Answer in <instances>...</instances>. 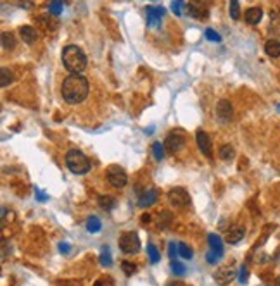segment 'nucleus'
Returning <instances> with one entry per match:
<instances>
[{"label": "nucleus", "mask_w": 280, "mask_h": 286, "mask_svg": "<svg viewBox=\"0 0 280 286\" xmlns=\"http://www.w3.org/2000/svg\"><path fill=\"white\" fill-rule=\"evenodd\" d=\"M66 166L73 174H87L90 171V161L83 152L76 149L67 150L66 153Z\"/></svg>", "instance_id": "7ed1b4c3"}, {"label": "nucleus", "mask_w": 280, "mask_h": 286, "mask_svg": "<svg viewBox=\"0 0 280 286\" xmlns=\"http://www.w3.org/2000/svg\"><path fill=\"white\" fill-rule=\"evenodd\" d=\"M216 116L221 119L223 122L230 121L233 118V107L232 104L227 100V98H220L216 104Z\"/></svg>", "instance_id": "1a4fd4ad"}, {"label": "nucleus", "mask_w": 280, "mask_h": 286, "mask_svg": "<svg viewBox=\"0 0 280 286\" xmlns=\"http://www.w3.org/2000/svg\"><path fill=\"white\" fill-rule=\"evenodd\" d=\"M275 286H280V276H279V278L275 279Z\"/></svg>", "instance_id": "c03bdc74"}, {"label": "nucleus", "mask_w": 280, "mask_h": 286, "mask_svg": "<svg viewBox=\"0 0 280 286\" xmlns=\"http://www.w3.org/2000/svg\"><path fill=\"white\" fill-rule=\"evenodd\" d=\"M147 254H149L150 264H158L159 260H161V255H159L158 248L154 247L152 243H149V245H147Z\"/></svg>", "instance_id": "a878e982"}, {"label": "nucleus", "mask_w": 280, "mask_h": 286, "mask_svg": "<svg viewBox=\"0 0 280 286\" xmlns=\"http://www.w3.org/2000/svg\"><path fill=\"white\" fill-rule=\"evenodd\" d=\"M19 35H21V38H23L24 44H28V45H33L36 42V38H38L36 28L30 26V24H24V26L19 28Z\"/></svg>", "instance_id": "4468645a"}, {"label": "nucleus", "mask_w": 280, "mask_h": 286, "mask_svg": "<svg viewBox=\"0 0 280 286\" xmlns=\"http://www.w3.org/2000/svg\"><path fill=\"white\" fill-rule=\"evenodd\" d=\"M270 17H272V23H270V33H272V35H280V14H279V11H272Z\"/></svg>", "instance_id": "412c9836"}, {"label": "nucleus", "mask_w": 280, "mask_h": 286, "mask_svg": "<svg viewBox=\"0 0 280 286\" xmlns=\"http://www.w3.org/2000/svg\"><path fill=\"white\" fill-rule=\"evenodd\" d=\"M147 12V24L149 26H158L161 23L163 16H165V9L163 7H154V5H149L146 9Z\"/></svg>", "instance_id": "9d476101"}, {"label": "nucleus", "mask_w": 280, "mask_h": 286, "mask_svg": "<svg viewBox=\"0 0 280 286\" xmlns=\"http://www.w3.org/2000/svg\"><path fill=\"white\" fill-rule=\"evenodd\" d=\"M187 143V133L183 130H173L168 133L165 140V149L171 153L180 152Z\"/></svg>", "instance_id": "20e7f679"}, {"label": "nucleus", "mask_w": 280, "mask_h": 286, "mask_svg": "<svg viewBox=\"0 0 280 286\" xmlns=\"http://www.w3.org/2000/svg\"><path fill=\"white\" fill-rule=\"evenodd\" d=\"M106 180L113 188H125L128 183V174L119 166H109L106 171Z\"/></svg>", "instance_id": "39448f33"}, {"label": "nucleus", "mask_w": 280, "mask_h": 286, "mask_svg": "<svg viewBox=\"0 0 280 286\" xmlns=\"http://www.w3.org/2000/svg\"><path fill=\"white\" fill-rule=\"evenodd\" d=\"M263 17V9L261 7H249L247 11L244 12V19L247 24H258Z\"/></svg>", "instance_id": "2eb2a0df"}, {"label": "nucleus", "mask_w": 280, "mask_h": 286, "mask_svg": "<svg viewBox=\"0 0 280 286\" xmlns=\"http://www.w3.org/2000/svg\"><path fill=\"white\" fill-rule=\"evenodd\" d=\"M171 221H173V217H171L170 212H161L159 214V219H158V227L159 229H166V227H170Z\"/></svg>", "instance_id": "393cba45"}, {"label": "nucleus", "mask_w": 280, "mask_h": 286, "mask_svg": "<svg viewBox=\"0 0 280 286\" xmlns=\"http://www.w3.org/2000/svg\"><path fill=\"white\" fill-rule=\"evenodd\" d=\"M206 259H208V262H209V264H216V260L220 259V255L214 254V252H209L208 257H206Z\"/></svg>", "instance_id": "e433bc0d"}, {"label": "nucleus", "mask_w": 280, "mask_h": 286, "mask_svg": "<svg viewBox=\"0 0 280 286\" xmlns=\"http://www.w3.org/2000/svg\"><path fill=\"white\" fill-rule=\"evenodd\" d=\"M63 2H59V0H55V2H50V14L52 16H59L61 12H63Z\"/></svg>", "instance_id": "473e14b6"}, {"label": "nucleus", "mask_w": 280, "mask_h": 286, "mask_svg": "<svg viewBox=\"0 0 280 286\" xmlns=\"http://www.w3.org/2000/svg\"><path fill=\"white\" fill-rule=\"evenodd\" d=\"M97 202H99L100 209H104V211H107V212H111L116 207V198L111 195H100Z\"/></svg>", "instance_id": "a211bd4d"}, {"label": "nucleus", "mask_w": 280, "mask_h": 286, "mask_svg": "<svg viewBox=\"0 0 280 286\" xmlns=\"http://www.w3.org/2000/svg\"><path fill=\"white\" fill-rule=\"evenodd\" d=\"M2 47H4L5 50H12V48L16 47V38H14L12 33H9V31L2 33Z\"/></svg>", "instance_id": "5701e85b"}, {"label": "nucleus", "mask_w": 280, "mask_h": 286, "mask_svg": "<svg viewBox=\"0 0 280 286\" xmlns=\"http://www.w3.org/2000/svg\"><path fill=\"white\" fill-rule=\"evenodd\" d=\"M94 286H116V285H115V279L111 278V276H100V278L95 281Z\"/></svg>", "instance_id": "2f4dec72"}, {"label": "nucleus", "mask_w": 280, "mask_h": 286, "mask_svg": "<svg viewBox=\"0 0 280 286\" xmlns=\"http://www.w3.org/2000/svg\"><path fill=\"white\" fill-rule=\"evenodd\" d=\"M264 52H266V55L268 57H272V59H277V57H280V42L277 38H270L266 44H264Z\"/></svg>", "instance_id": "dca6fc26"}, {"label": "nucleus", "mask_w": 280, "mask_h": 286, "mask_svg": "<svg viewBox=\"0 0 280 286\" xmlns=\"http://www.w3.org/2000/svg\"><path fill=\"white\" fill-rule=\"evenodd\" d=\"M196 141H198V147L202 153H206V155L211 153V138H209V135L206 133V131L198 130V133H196Z\"/></svg>", "instance_id": "f8f14e48"}, {"label": "nucleus", "mask_w": 280, "mask_h": 286, "mask_svg": "<svg viewBox=\"0 0 280 286\" xmlns=\"http://www.w3.org/2000/svg\"><path fill=\"white\" fill-rule=\"evenodd\" d=\"M119 250L123 252V254H137L138 250H140V240H138L137 233L135 231H127L123 233L121 236H119Z\"/></svg>", "instance_id": "423d86ee"}, {"label": "nucleus", "mask_w": 280, "mask_h": 286, "mask_svg": "<svg viewBox=\"0 0 280 286\" xmlns=\"http://www.w3.org/2000/svg\"><path fill=\"white\" fill-rule=\"evenodd\" d=\"M233 278H235V267L233 266H221L214 271L213 274V279L220 286H227L229 283L233 281Z\"/></svg>", "instance_id": "6e6552de"}, {"label": "nucleus", "mask_w": 280, "mask_h": 286, "mask_svg": "<svg viewBox=\"0 0 280 286\" xmlns=\"http://www.w3.org/2000/svg\"><path fill=\"white\" fill-rule=\"evenodd\" d=\"M171 271L175 272V276H183L185 274V266L177 260H171Z\"/></svg>", "instance_id": "7c9ffc66"}, {"label": "nucleus", "mask_w": 280, "mask_h": 286, "mask_svg": "<svg viewBox=\"0 0 280 286\" xmlns=\"http://www.w3.org/2000/svg\"><path fill=\"white\" fill-rule=\"evenodd\" d=\"M100 264H102V266H107V267L113 266V257H111V252L107 247H104L102 252H100Z\"/></svg>", "instance_id": "bb28decb"}, {"label": "nucleus", "mask_w": 280, "mask_h": 286, "mask_svg": "<svg viewBox=\"0 0 280 286\" xmlns=\"http://www.w3.org/2000/svg\"><path fill=\"white\" fill-rule=\"evenodd\" d=\"M156 200H158V190L156 188H149L146 192H142L138 195V205L140 207H150V205L156 204Z\"/></svg>", "instance_id": "9b49d317"}, {"label": "nucleus", "mask_w": 280, "mask_h": 286, "mask_svg": "<svg viewBox=\"0 0 280 286\" xmlns=\"http://www.w3.org/2000/svg\"><path fill=\"white\" fill-rule=\"evenodd\" d=\"M204 36H206L208 40H211V42H221V36L218 35L216 31H213V30H206Z\"/></svg>", "instance_id": "f704fd0d"}, {"label": "nucleus", "mask_w": 280, "mask_h": 286, "mask_svg": "<svg viewBox=\"0 0 280 286\" xmlns=\"http://www.w3.org/2000/svg\"><path fill=\"white\" fill-rule=\"evenodd\" d=\"M168 202H170L171 207L181 209V207H187V205L190 204V196L185 188L177 186V188H171L170 192H168Z\"/></svg>", "instance_id": "0eeeda50"}, {"label": "nucleus", "mask_w": 280, "mask_h": 286, "mask_svg": "<svg viewBox=\"0 0 280 286\" xmlns=\"http://www.w3.org/2000/svg\"><path fill=\"white\" fill-rule=\"evenodd\" d=\"M166 286H183V285H181L180 281H170Z\"/></svg>", "instance_id": "79ce46f5"}, {"label": "nucleus", "mask_w": 280, "mask_h": 286, "mask_svg": "<svg viewBox=\"0 0 280 286\" xmlns=\"http://www.w3.org/2000/svg\"><path fill=\"white\" fill-rule=\"evenodd\" d=\"M150 219V216H142V221H144V224H147V221Z\"/></svg>", "instance_id": "37998d69"}, {"label": "nucleus", "mask_w": 280, "mask_h": 286, "mask_svg": "<svg viewBox=\"0 0 280 286\" xmlns=\"http://www.w3.org/2000/svg\"><path fill=\"white\" fill-rule=\"evenodd\" d=\"M218 155H220L221 161H232L233 157H235V150H233L232 145H221L220 149H218Z\"/></svg>", "instance_id": "aec40b11"}, {"label": "nucleus", "mask_w": 280, "mask_h": 286, "mask_svg": "<svg viewBox=\"0 0 280 286\" xmlns=\"http://www.w3.org/2000/svg\"><path fill=\"white\" fill-rule=\"evenodd\" d=\"M152 153L156 161H161V159H165V147H163L159 141H156L152 145Z\"/></svg>", "instance_id": "cd10ccee"}, {"label": "nucleus", "mask_w": 280, "mask_h": 286, "mask_svg": "<svg viewBox=\"0 0 280 286\" xmlns=\"http://www.w3.org/2000/svg\"><path fill=\"white\" fill-rule=\"evenodd\" d=\"M209 247H211V252H214V254H218L221 257L223 255V241H221L220 236L216 235H209Z\"/></svg>", "instance_id": "6ab92c4d"}, {"label": "nucleus", "mask_w": 280, "mask_h": 286, "mask_svg": "<svg viewBox=\"0 0 280 286\" xmlns=\"http://www.w3.org/2000/svg\"><path fill=\"white\" fill-rule=\"evenodd\" d=\"M244 235H246L244 227H232V229L227 233V241H229L230 245H237V243L244 238Z\"/></svg>", "instance_id": "f3484780"}, {"label": "nucleus", "mask_w": 280, "mask_h": 286, "mask_svg": "<svg viewBox=\"0 0 280 286\" xmlns=\"http://www.w3.org/2000/svg\"><path fill=\"white\" fill-rule=\"evenodd\" d=\"M35 23L40 24L45 31H55L59 28V21L55 19V16H45V14H42V16L36 17Z\"/></svg>", "instance_id": "ddd939ff"}, {"label": "nucleus", "mask_w": 280, "mask_h": 286, "mask_svg": "<svg viewBox=\"0 0 280 286\" xmlns=\"http://www.w3.org/2000/svg\"><path fill=\"white\" fill-rule=\"evenodd\" d=\"M88 91H90L88 81L82 75H69L61 85V97L69 105L82 104L88 97Z\"/></svg>", "instance_id": "f257e3e1"}, {"label": "nucleus", "mask_w": 280, "mask_h": 286, "mask_svg": "<svg viewBox=\"0 0 280 286\" xmlns=\"http://www.w3.org/2000/svg\"><path fill=\"white\" fill-rule=\"evenodd\" d=\"M36 196H38V200H42V202H45V200H47V196H45L42 192H38V190H36Z\"/></svg>", "instance_id": "a19ab883"}, {"label": "nucleus", "mask_w": 280, "mask_h": 286, "mask_svg": "<svg viewBox=\"0 0 280 286\" xmlns=\"http://www.w3.org/2000/svg\"><path fill=\"white\" fill-rule=\"evenodd\" d=\"M181 7H183V2H173V4H171V9H173V12L177 16L181 14Z\"/></svg>", "instance_id": "c9c22d12"}, {"label": "nucleus", "mask_w": 280, "mask_h": 286, "mask_svg": "<svg viewBox=\"0 0 280 286\" xmlns=\"http://www.w3.org/2000/svg\"><path fill=\"white\" fill-rule=\"evenodd\" d=\"M178 254H180L183 259H192V250L187 247L185 243H178Z\"/></svg>", "instance_id": "c756f323"}, {"label": "nucleus", "mask_w": 280, "mask_h": 286, "mask_svg": "<svg viewBox=\"0 0 280 286\" xmlns=\"http://www.w3.org/2000/svg\"><path fill=\"white\" fill-rule=\"evenodd\" d=\"M246 281H247V269H246V267H242V271H241V283L244 285Z\"/></svg>", "instance_id": "58836bf2"}, {"label": "nucleus", "mask_w": 280, "mask_h": 286, "mask_svg": "<svg viewBox=\"0 0 280 286\" xmlns=\"http://www.w3.org/2000/svg\"><path fill=\"white\" fill-rule=\"evenodd\" d=\"M100 227H102V224H100V219L97 216H90L87 219V231L88 233H97L100 231Z\"/></svg>", "instance_id": "b1692460"}, {"label": "nucleus", "mask_w": 280, "mask_h": 286, "mask_svg": "<svg viewBox=\"0 0 280 286\" xmlns=\"http://www.w3.org/2000/svg\"><path fill=\"white\" fill-rule=\"evenodd\" d=\"M63 64L71 75H80L82 71H85L87 67V55L76 45H67L63 48Z\"/></svg>", "instance_id": "f03ea898"}, {"label": "nucleus", "mask_w": 280, "mask_h": 286, "mask_svg": "<svg viewBox=\"0 0 280 286\" xmlns=\"http://www.w3.org/2000/svg\"><path fill=\"white\" fill-rule=\"evenodd\" d=\"M12 81H14L12 71L9 69V67H2V71H0V85H2V87H9Z\"/></svg>", "instance_id": "4be33fe9"}, {"label": "nucleus", "mask_w": 280, "mask_h": 286, "mask_svg": "<svg viewBox=\"0 0 280 286\" xmlns=\"http://www.w3.org/2000/svg\"><path fill=\"white\" fill-rule=\"evenodd\" d=\"M230 16H232L233 21H237L241 17V5H239L237 0H232V2H230Z\"/></svg>", "instance_id": "c85d7f7f"}, {"label": "nucleus", "mask_w": 280, "mask_h": 286, "mask_svg": "<svg viewBox=\"0 0 280 286\" xmlns=\"http://www.w3.org/2000/svg\"><path fill=\"white\" fill-rule=\"evenodd\" d=\"M121 267H123V271H125V274L127 276H132L135 271H137V267H135L132 262H128V260H125V262L121 264Z\"/></svg>", "instance_id": "72a5a7b5"}, {"label": "nucleus", "mask_w": 280, "mask_h": 286, "mask_svg": "<svg viewBox=\"0 0 280 286\" xmlns=\"http://www.w3.org/2000/svg\"><path fill=\"white\" fill-rule=\"evenodd\" d=\"M59 248H61V252H63V254H67V252H69V243H59Z\"/></svg>", "instance_id": "ea45409f"}, {"label": "nucleus", "mask_w": 280, "mask_h": 286, "mask_svg": "<svg viewBox=\"0 0 280 286\" xmlns=\"http://www.w3.org/2000/svg\"><path fill=\"white\" fill-rule=\"evenodd\" d=\"M168 248H170V252H168V254H170V257H171V260H173V257L175 255L178 254V245H175V243H170V245H168Z\"/></svg>", "instance_id": "4c0bfd02"}]
</instances>
